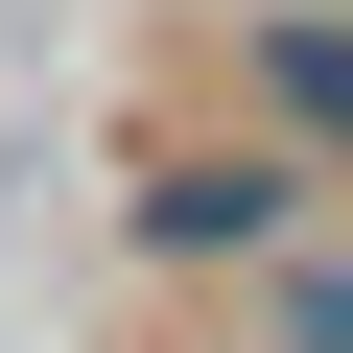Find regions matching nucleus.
I'll use <instances>...</instances> for the list:
<instances>
[{
	"mask_svg": "<svg viewBox=\"0 0 353 353\" xmlns=\"http://www.w3.org/2000/svg\"><path fill=\"white\" fill-rule=\"evenodd\" d=\"M283 236H330V165H306V141H259V118L141 141V165H118V259H141V283H259Z\"/></svg>",
	"mask_w": 353,
	"mask_h": 353,
	"instance_id": "obj_1",
	"label": "nucleus"
},
{
	"mask_svg": "<svg viewBox=\"0 0 353 353\" xmlns=\"http://www.w3.org/2000/svg\"><path fill=\"white\" fill-rule=\"evenodd\" d=\"M212 71L259 141H306L330 189H353V0H212Z\"/></svg>",
	"mask_w": 353,
	"mask_h": 353,
	"instance_id": "obj_2",
	"label": "nucleus"
},
{
	"mask_svg": "<svg viewBox=\"0 0 353 353\" xmlns=\"http://www.w3.org/2000/svg\"><path fill=\"white\" fill-rule=\"evenodd\" d=\"M236 306V353H353V236H283L259 283H212Z\"/></svg>",
	"mask_w": 353,
	"mask_h": 353,
	"instance_id": "obj_3",
	"label": "nucleus"
}]
</instances>
